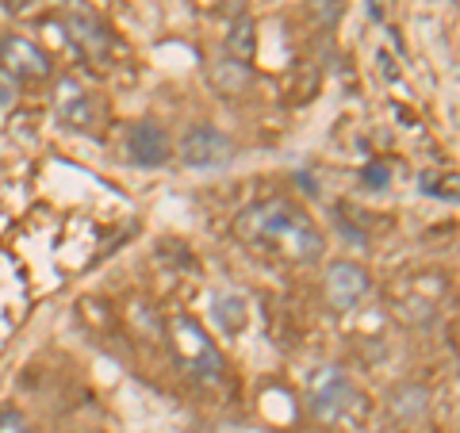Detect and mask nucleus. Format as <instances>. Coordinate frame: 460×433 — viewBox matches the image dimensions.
I'll return each mask as SVG.
<instances>
[{"mask_svg":"<svg viewBox=\"0 0 460 433\" xmlns=\"http://www.w3.org/2000/svg\"><path fill=\"white\" fill-rule=\"evenodd\" d=\"M387 414H392L399 426H419V422H426V414H429V392H426L422 384H414V380L392 387V395H387Z\"/></svg>","mask_w":460,"mask_h":433,"instance_id":"8","label":"nucleus"},{"mask_svg":"<svg viewBox=\"0 0 460 433\" xmlns=\"http://www.w3.org/2000/svg\"><path fill=\"white\" fill-rule=\"evenodd\" d=\"M372 292V277L365 265L357 261H330L323 272V296H326V307L330 311H357Z\"/></svg>","mask_w":460,"mask_h":433,"instance_id":"5","label":"nucleus"},{"mask_svg":"<svg viewBox=\"0 0 460 433\" xmlns=\"http://www.w3.org/2000/svg\"><path fill=\"white\" fill-rule=\"evenodd\" d=\"M215 69H223V74H226V81L215 84L223 96H238L242 89H250V69H246V62H238V57H226V62H215Z\"/></svg>","mask_w":460,"mask_h":433,"instance_id":"12","label":"nucleus"},{"mask_svg":"<svg viewBox=\"0 0 460 433\" xmlns=\"http://www.w3.org/2000/svg\"><path fill=\"white\" fill-rule=\"evenodd\" d=\"M127 157H131L135 165H142V169H162V165H169L172 142L165 135V127H157L150 119L135 123L131 131H127Z\"/></svg>","mask_w":460,"mask_h":433,"instance_id":"7","label":"nucleus"},{"mask_svg":"<svg viewBox=\"0 0 460 433\" xmlns=\"http://www.w3.org/2000/svg\"><path fill=\"white\" fill-rule=\"evenodd\" d=\"M234 230L257 253L280 257L288 265H311V261H319L326 250V238H323V230L314 226V219L284 196H269V199L250 204L238 215Z\"/></svg>","mask_w":460,"mask_h":433,"instance_id":"1","label":"nucleus"},{"mask_svg":"<svg viewBox=\"0 0 460 433\" xmlns=\"http://www.w3.org/2000/svg\"><path fill=\"white\" fill-rule=\"evenodd\" d=\"M226 50H230V57H238V62H250L253 57V20H238L230 27Z\"/></svg>","mask_w":460,"mask_h":433,"instance_id":"13","label":"nucleus"},{"mask_svg":"<svg viewBox=\"0 0 460 433\" xmlns=\"http://www.w3.org/2000/svg\"><path fill=\"white\" fill-rule=\"evenodd\" d=\"M16 100H20V81H12L4 69H0V111L16 108Z\"/></svg>","mask_w":460,"mask_h":433,"instance_id":"15","label":"nucleus"},{"mask_svg":"<svg viewBox=\"0 0 460 433\" xmlns=\"http://www.w3.org/2000/svg\"><path fill=\"white\" fill-rule=\"evenodd\" d=\"M365 177H368L372 184H380V189H384V184H387V169H380V165H368V169H365Z\"/></svg>","mask_w":460,"mask_h":433,"instance_id":"16","label":"nucleus"},{"mask_svg":"<svg viewBox=\"0 0 460 433\" xmlns=\"http://www.w3.org/2000/svg\"><path fill=\"white\" fill-rule=\"evenodd\" d=\"M0 69L12 81H47L54 66L39 42H31L27 35H4L0 39Z\"/></svg>","mask_w":460,"mask_h":433,"instance_id":"6","label":"nucleus"},{"mask_svg":"<svg viewBox=\"0 0 460 433\" xmlns=\"http://www.w3.org/2000/svg\"><path fill=\"white\" fill-rule=\"evenodd\" d=\"M0 433H31V422L16 407H0Z\"/></svg>","mask_w":460,"mask_h":433,"instance_id":"14","label":"nucleus"},{"mask_svg":"<svg viewBox=\"0 0 460 433\" xmlns=\"http://www.w3.org/2000/svg\"><path fill=\"white\" fill-rule=\"evenodd\" d=\"M169 349L172 357L181 360L184 368L192 372V376H208L215 380L223 372V353L215 349V341L204 326L189 314H177V319H169Z\"/></svg>","mask_w":460,"mask_h":433,"instance_id":"3","label":"nucleus"},{"mask_svg":"<svg viewBox=\"0 0 460 433\" xmlns=\"http://www.w3.org/2000/svg\"><path fill=\"white\" fill-rule=\"evenodd\" d=\"M357 402H361V392L338 365H323L307 376V411L319 422H341Z\"/></svg>","mask_w":460,"mask_h":433,"instance_id":"2","label":"nucleus"},{"mask_svg":"<svg viewBox=\"0 0 460 433\" xmlns=\"http://www.w3.org/2000/svg\"><path fill=\"white\" fill-rule=\"evenodd\" d=\"M66 31H69V42H74L84 57H93V62H104L108 57V35H104V27H100L96 20L74 12V16L66 20Z\"/></svg>","mask_w":460,"mask_h":433,"instance_id":"10","label":"nucleus"},{"mask_svg":"<svg viewBox=\"0 0 460 433\" xmlns=\"http://www.w3.org/2000/svg\"><path fill=\"white\" fill-rule=\"evenodd\" d=\"M54 111L62 115L66 127H81V131H84V127H93V100H89V93H84L74 77L58 81V89H54Z\"/></svg>","mask_w":460,"mask_h":433,"instance_id":"9","label":"nucleus"},{"mask_svg":"<svg viewBox=\"0 0 460 433\" xmlns=\"http://www.w3.org/2000/svg\"><path fill=\"white\" fill-rule=\"evenodd\" d=\"M211 319L219 323L223 334L238 338L250 326V303L238 292H219V296H211Z\"/></svg>","mask_w":460,"mask_h":433,"instance_id":"11","label":"nucleus"},{"mask_svg":"<svg viewBox=\"0 0 460 433\" xmlns=\"http://www.w3.org/2000/svg\"><path fill=\"white\" fill-rule=\"evenodd\" d=\"M177 157L189 169H223L238 157V146L230 142V135H223L219 127L211 123H196L184 131L181 146H177Z\"/></svg>","mask_w":460,"mask_h":433,"instance_id":"4","label":"nucleus"}]
</instances>
